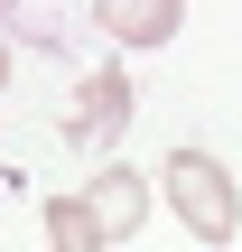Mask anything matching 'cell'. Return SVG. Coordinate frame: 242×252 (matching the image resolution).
Masks as SVG:
<instances>
[{
  "mask_svg": "<svg viewBox=\"0 0 242 252\" xmlns=\"http://www.w3.org/2000/svg\"><path fill=\"white\" fill-rule=\"evenodd\" d=\"M84 206H93V224H103V243H131V234L149 224V178H140L131 159H103V168L84 178Z\"/></svg>",
  "mask_w": 242,
  "mask_h": 252,
  "instance_id": "3",
  "label": "cell"
},
{
  "mask_svg": "<svg viewBox=\"0 0 242 252\" xmlns=\"http://www.w3.org/2000/svg\"><path fill=\"white\" fill-rule=\"evenodd\" d=\"M0 84H9V37H0Z\"/></svg>",
  "mask_w": 242,
  "mask_h": 252,
  "instance_id": "6",
  "label": "cell"
},
{
  "mask_svg": "<svg viewBox=\"0 0 242 252\" xmlns=\"http://www.w3.org/2000/svg\"><path fill=\"white\" fill-rule=\"evenodd\" d=\"M37 215H47V243H65V252H112L103 224H93V206H84V187H75V196H47Z\"/></svg>",
  "mask_w": 242,
  "mask_h": 252,
  "instance_id": "5",
  "label": "cell"
},
{
  "mask_svg": "<svg viewBox=\"0 0 242 252\" xmlns=\"http://www.w3.org/2000/svg\"><path fill=\"white\" fill-rule=\"evenodd\" d=\"M159 196H168V215H177L196 243H233V234H242V187H233V168H224L215 150H196V140H177V150L159 159Z\"/></svg>",
  "mask_w": 242,
  "mask_h": 252,
  "instance_id": "1",
  "label": "cell"
},
{
  "mask_svg": "<svg viewBox=\"0 0 242 252\" xmlns=\"http://www.w3.org/2000/svg\"><path fill=\"white\" fill-rule=\"evenodd\" d=\"M0 19H19V0H0Z\"/></svg>",
  "mask_w": 242,
  "mask_h": 252,
  "instance_id": "7",
  "label": "cell"
},
{
  "mask_svg": "<svg viewBox=\"0 0 242 252\" xmlns=\"http://www.w3.org/2000/svg\"><path fill=\"white\" fill-rule=\"evenodd\" d=\"M93 28L140 56V47H168V37L187 28V0H93Z\"/></svg>",
  "mask_w": 242,
  "mask_h": 252,
  "instance_id": "4",
  "label": "cell"
},
{
  "mask_svg": "<svg viewBox=\"0 0 242 252\" xmlns=\"http://www.w3.org/2000/svg\"><path fill=\"white\" fill-rule=\"evenodd\" d=\"M131 112H140L131 75H121V65H93V75L75 84V103H65V122H56V131H65L75 150H112V140L131 131Z\"/></svg>",
  "mask_w": 242,
  "mask_h": 252,
  "instance_id": "2",
  "label": "cell"
}]
</instances>
